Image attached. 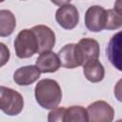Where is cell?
<instances>
[{
  "mask_svg": "<svg viewBox=\"0 0 122 122\" xmlns=\"http://www.w3.org/2000/svg\"><path fill=\"white\" fill-rule=\"evenodd\" d=\"M57 23L65 30H72L79 22L78 10L71 4L61 6L55 12Z\"/></svg>",
  "mask_w": 122,
  "mask_h": 122,
  "instance_id": "8992f818",
  "label": "cell"
},
{
  "mask_svg": "<svg viewBox=\"0 0 122 122\" xmlns=\"http://www.w3.org/2000/svg\"><path fill=\"white\" fill-rule=\"evenodd\" d=\"M106 17L107 10L101 6H92L85 13V25L91 31H101L105 29Z\"/></svg>",
  "mask_w": 122,
  "mask_h": 122,
  "instance_id": "5b68a950",
  "label": "cell"
},
{
  "mask_svg": "<svg viewBox=\"0 0 122 122\" xmlns=\"http://www.w3.org/2000/svg\"><path fill=\"white\" fill-rule=\"evenodd\" d=\"M87 113L91 122H111L114 116V110L109 103L99 100L88 106Z\"/></svg>",
  "mask_w": 122,
  "mask_h": 122,
  "instance_id": "277c9868",
  "label": "cell"
},
{
  "mask_svg": "<svg viewBox=\"0 0 122 122\" xmlns=\"http://www.w3.org/2000/svg\"><path fill=\"white\" fill-rule=\"evenodd\" d=\"M51 3H53L54 5L56 6H64V5H67V4H70V2L71 0H51Z\"/></svg>",
  "mask_w": 122,
  "mask_h": 122,
  "instance_id": "d6986e66",
  "label": "cell"
},
{
  "mask_svg": "<svg viewBox=\"0 0 122 122\" xmlns=\"http://www.w3.org/2000/svg\"><path fill=\"white\" fill-rule=\"evenodd\" d=\"M35 66L39 69L40 72H54L56 71L61 64L58 55L51 51L41 52L35 61Z\"/></svg>",
  "mask_w": 122,
  "mask_h": 122,
  "instance_id": "8fae6325",
  "label": "cell"
},
{
  "mask_svg": "<svg viewBox=\"0 0 122 122\" xmlns=\"http://www.w3.org/2000/svg\"><path fill=\"white\" fill-rule=\"evenodd\" d=\"M10 56V52L8 46L0 42V68L9 62Z\"/></svg>",
  "mask_w": 122,
  "mask_h": 122,
  "instance_id": "ac0fdd59",
  "label": "cell"
},
{
  "mask_svg": "<svg viewBox=\"0 0 122 122\" xmlns=\"http://www.w3.org/2000/svg\"><path fill=\"white\" fill-rule=\"evenodd\" d=\"M5 0H0V3H2V2H4Z\"/></svg>",
  "mask_w": 122,
  "mask_h": 122,
  "instance_id": "ffe728a7",
  "label": "cell"
},
{
  "mask_svg": "<svg viewBox=\"0 0 122 122\" xmlns=\"http://www.w3.org/2000/svg\"><path fill=\"white\" fill-rule=\"evenodd\" d=\"M14 50L18 58H29L37 52L38 43L31 29L20 30L14 40Z\"/></svg>",
  "mask_w": 122,
  "mask_h": 122,
  "instance_id": "3957f363",
  "label": "cell"
},
{
  "mask_svg": "<svg viewBox=\"0 0 122 122\" xmlns=\"http://www.w3.org/2000/svg\"><path fill=\"white\" fill-rule=\"evenodd\" d=\"M76 45L83 64L89 60L98 59L100 48L96 40L92 38H82Z\"/></svg>",
  "mask_w": 122,
  "mask_h": 122,
  "instance_id": "9c48e42d",
  "label": "cell"
},
{
  "mask_svg": "<svg viewBox=\"0 0 122 122\" xmlns=\"http://www.w3.org/2000/svg\"><path fill=\"white\" fill-rule=\"evenodd\" d=\"M65 111H66V108H63V107H55V108L51 109V111L49 112L48 120L50 122L64 121Z\"/></svg>",
  "mask_w": 122,
  "mask_h": 122,
  "instance_id": "e0dca14e",
  "label": "cell"
},
{
  "mask_svg": "<svg viewBox=\"0 0 122 122\" xmlns=\"http://www.w3.org/2000/svg\"><path fill=\"white\" fill-rule=\"evenodd\" d=\"M24 108L23 96L13 89L0 86V110L10 115L19 114Z\"/></svg>",
  "mask_w": 122,
  "mask_h": 122,
  "instance_id": "7a4b0ae2",
  "label": "cell"
},
{
  "mask_svg": "<svg viewBox=\"0 0 122 122\" xmlns=\"http://www.w3.org/2000/svg\"><path fill=\"white\" fill-rule=\"evenodd\" d=\"M36 36L38 43L37 52L41 53L44 51H51L55 44V34L51 29L45 25H37L31 29Z\"/></svg>",
  "mask_w": 122,
  "mask_h": 122,
  "instance_id": "ba28073f",
  "label": "cell"
},
{
  "mask_svg": "<svg viewBox=\"0 0 122 122\" xmlns=\"http://www.w3.org/2000/svg\"><path fill=\"white\" fill-rule=\"evenodd\" d=\"M122 26V16L121 11L113 10H107V17L105 23V29L112 30L119 29Z\"/></svg>",
  "mask_w": 122,
  "mask_h": 122,
  "instance_id": "2e32d148",
  "label": "cell"
},
{
  "mask_svg": "<svg viewBox=\"0 0 122 122\" xmlns=\"http://www.w3.org/2000/svg\"><path fill=\"white\" fill-rule=\"evenodd\" d=\"M57 55L61 66L64 68L74 69L83 65L76 44L70 43L65 45L62 49L59 50Z\"/></svg>",
  "mask_w": 122,
  "mask_h": 122,
  "instance_id": "52a82bcc",
  "label": "cell"
},
{
  "mask_svg": "<svg viewBox=\"0 0 122 122\" xmlns=\"http://www.w3.org/2000/svg\"><path fill=\"white\" fill-rule=\"evenodd\" d=\"M34 95L36 102L48 110L57 107L62 100V91L59 84L50 78L38 81L34 89Z\"/></svg>",
  "mask_w": 122,
  "mask_h": 122,
  "instance_id": "6da1fadb",
  "label": "cell"
},
{
  "mask_svg": "<svg viewBox=\"0 0 122 122\" xmlns=\"http://www.w3.org/2000/svg\"><path fill=\"white\" fill-rule=\"evenodd\" d=\"M83 73L87 80L92 83H97L103 80L105 76V70L103 65L96 60H89L83 65Z\"/></svg>",
  "mask_w": 122,
  "mask_h": 122,
  "instance_id": "7c38bea8",
  "label": "cell"
},
{
  "mask_svg": "<svg viewBox=\"0 0 122 122\" xmlns=\"http://www.w3.org/2000/svg\"><path fill=\"white\" fill-rule=\"evenodd\" d=\"M64 121L65 122H71V121H81L87 122L88 120V113L87 110L81 106H71L66 109L64 114Z\"/></svg>",
  "mask_w": 122,
  "mask_h": 122,
  "instance_id": "9a60e30c",
  "label": "cell"
},
{
  "mask_svg": "<svg viewBox=\"0 0 122 122\" xmlns=\"http://www.w3.org/2000/svg\"><path fill=\"white\" fill-rule=\"evenodd\" d=\"M120 44H121V32L118 31L114 34L107 47V56L109 61L118 71H121V57H120Z\"/></svg>",
  "mask_w": 122,
  "mask_h": 122,
  "instance_id": "4fadbf2b",
  "label": "cell"
},
{
  "mask_svg": "<svg viewBox=\"0 0 122 122\" xmlns=\"http://www.w3.org/2000/svg\"><path fill=\"white\" fill-rule=\"evenodd\" d=\"M40 77V71L36 66H24L13 73V80L19 86H29Z\"/></svg>",
  "mask_w": 122,
  "mask_h": 122,
  "instance_id": "30bf717a",
  "label": "cell"
},
{
  "mask_svg": "<svg viewBox=\"0 0 122 122\" xmlns=\"http://www.w3.org/2000/svg\"><path fill=\"white\" fill-rule=\"evenodd\" d=\"M16 27L14 14L9 10H0V36L7 37L10 35Z\"/></svg>",
  "mask_w": 122,
  "mask_h": 122,
  "instance_id": "5bb4252c",
  "label": "cell"
}]
</instances>
